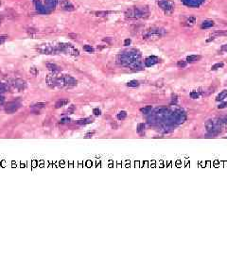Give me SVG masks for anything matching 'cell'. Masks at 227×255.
<instances>
[{
	"mask_svg": "<svg viewBox=\"0 0 227 255\" xmlns=\"http://www.w3.org/2000/svg\"><path fill=\"white\" fill-rule=\"evenodd\" d=\"M149 9L147 7H133L125 12V16L129 19H141L148 17Z\"/></svg>",
	"mask_w": 227,
	"mask_h": 255,
	"instance_id": "cell-1",
	"label": "cell"
},
{
	"mask_svg": "<svg viewBox=\"0 0 227 255\" xmlns=\"http://www.w3.org/2000/svg\"><path fill=\"white\" fill-rule=\"evenodd\" d=\"M166 29L162 28H156V27H152L145 30L143 33V39L147 41H155L162 38L165 36Z\"/></svg>",
	"mask_w": 227,
	"mask_h": 255,
	"instance_id": "cell-2",
	"label": "cell"
},
{
	"mask_svg": "<svg viewBox=\"0 0 227 255\" xmlns=\"http://www.w3.org/2000/svg\"><path fill=\"white\" fill-rule=\"evenodd\" d=\"M158 6L166 15L170 16L174 12L175 5L171 0H158Z\"/></svg>",
	"mask_w": 227,
	"mask_h": 255,
	"instance_id": "cell-3",
	"label": "cell"
},
{
	"mask_svg": "<svg viewBox=\"0 0 227 255\" xmlns=\"http://www.w3.org/2000/svg\"><path fill=\"white\" fill-rule=\"evenodd\" d=\"M20 106H21V104H20L19 102H10V103L7 105L5 111L8 114H13L18 110Z\"/></svg>",
	"mask_w": 227,
	"mask_h": 255,
	"instance_id": "cell-4",
	"label": "cell"
},
{
	"mask_svg": "<svg viewBox=\"0 0 227 255\" xmlns=\"http://www.w3.org/2000/svg\"><path fill=\"white\" fill-rule=\"evenodd\" d=\"M205 0H182V2L184 3L185 6L190 7V8H199Z\"/></svg>",
	"mask_w": 227,
	"mask_h": 255,
	"instance_id": "cell-5",
	"label": "cell"
},
{
	"mask_svg": "<svg viewBox=\"0 0 227 255\" xmlns=\"http://www.w3.org/2000/svg\"><path fill=\"white\" fill-rule=\"evenodd\" d=\"M58 3L61 7V9L64 11H73L74 7L69 2V0H58Z\"/></svg>",
	"mask_w": 227,
	"mask_h": 255,
	"instance_id": "cell-6",
	"label": "cell"
},
{
	"mask_svg": "<svg viewBox=\"0 0 227 255\" xmlns=\"http://www.w3.org/2000/svg\"><path fill=\"white\" fill-rule=\"evenodd\" d=\"M159 62L158 58L155 57V56H151V57H149L147 58V59L145 60V65L147 67H150V66H152L154 65V64H156L157 63Z\"/></svg>",
	"mask_w": 227,
	"mask_h": 255,
	"instance_id": "cell-7",
	"label": "cell"
},
{
	"mask_svg": "<svg viewBox=\"0 0 227 255\" xmlns=\"http://www.w3.org/2000/svg\"><path fill=\"white\" fill-rule=\"evenodd\" d=\"M12 85H13V87H14V88H17V89H19V90H22V89L25 88L26 82L24 80H13Z\"/></svg>",
	"mask_w": 227,
	"mask_h": 255,
	"instance_id": "cell-8",
	"label": "cell"
},
{
	"mask_svg": "<svg viewBox=\"0 0 227 255\" xmlns=\"http://www.w3.org/2000/svg\"><path fill=\"white\" fill-rule=\"evenodd\" d=\"M201 59H202V57L200 55H190V56L186 57V62H187V63H195V62H198V61H200Z\"/></svg>",
	"mask_w": 227,
	"mask_h": 255,
	"instance_id": "cell-9",
	"label": "cell"
},
{
	"mask_svg": "<svg viewBox=\"0 0 227 255\" xmlns=\"http://www.w3.org/2000/svg\"><path fill=\"white\" fill-rule=\"evenodd\" d=\"M47 9H54L58 4V0H46Z\"/></svg>",
	"mask_w": 227,
	"mask_h": 255,
	"instance_id": "cell-10",
	"label": "cell"
},
{
	"mask_svg": "<svg viewBox=\"0 0 227 255\" xmlns=\"http://www.w3.org/2000/svg\"><path fill=\"white\" fill-rule=\"evenodd\" d=\"M213 26H214V22H213L212 20H205V21L202 23L201 28L202 29H209Z\"/></svg>",
	"mask_w": 227,
	"mask_h": 255,
	"instance_id": "cell-11",
	"label": "cell"
},
{
	"mask_svg": "<svg viewBox=\"0 0 227 255\" xmlns=\"http://www.w3.org/2000/svg\"><path fill=\"white\" fill-rule=\"evenodd\" d=\"M68 103H69V100H68V99H60L59 101H57V103H56V105H55V107H56L57 109H59V108H61V107L65 106V105H67Z\"/></svg>",
	"mask_w": 227,
	"mask_h": 255,
	"instance_id": "cell-12",
	"label": "cell"
},
{
	"mask_svg": "<svg viewBox=\"0 0 227 255\" xmlns=\"http://www.w3.org/2000/svg\"><path fill=\"white\" fill-rule=\"evenodd\" d=\"M226 97H227V90H223L222 92H221V93L218 95V96H217L216 100L217 101H222Z\"/></svg>",
	"mask_w": 227,
	"mask_h": 255,
	"instance_id": "cell-13",
	"label": "cell"
},
{
	"mask_svg": "<svg viewBox=\"0 0 227 255\" xmlns=\"http://www.w3.org/2000/svg\"><path fill=\"white\" fill-rule=\"evenodd\" d=\"M195 23H196V18L192 16V17H189V18H187L185 20V25L187 26V27H191L193 25H195Z\"/></svg>",
	"mask_w": 227,
	"mask_h": 255,
	"instance_id": "cell-14",
	"label": "cell"
},
{
	"mask_svg": "<svg viewBox=\"0 0 227 255\" xmlns=\"http://www.w3.org/2000/svg\"><path fill=\"white\" fill-rule=\"evenodd\" d=\"M92 122V119L91 118H84V119H80V120H79L77 122V124L79 125H86V124H89Z\"/></svg>",
	"mask_w": 227,
	"mask_h": 255,
	"instance_id": "cell-15",
	"label": "cell"
},
{
	"mask_svg": "<svg viewBox=\"0 0 227 255\" xmlns=\"http://www.w3.org/2000/svg\"><path fill=\"white\" fill-rule=\"evenodd\" d=\"M47 68H48L49 70L53 71V72H57V71H59V67L56 65V64H53V63H47L46 64Z\"/></svg>",
	"mask_w": 227,
	"mask_h": 255,
	"instance_id": "cell-16",
	"label": "cell"
},
{
	"mask_svg": "<svg viewBox=\"0 0 227 255\" xmlns=\"http://www.w3.org/2000/svg\"><path fill=\"white\" fill-rule=\"evenodd\" d=\"M127 117V113L125 111H121L117 114V119L118 120H123Z\"/></svg>",
	"mask_w": 227,
	"mask_h": 255,
	"instance_id": "cell-17",
	"label": "cell"
},
{
	"mask_svg": "<svg viewBox=\"0 0 227 255\" xmlns=\"http://www.w3.org/2000/svg\"><path fill=\"white\" fill-rule=\"evenodd\" d=\"M46 106V103H44V102H40V103H36L32 106V109H36V110H39V109H42Z\"/></svg>",
	"mask_w": 227,
	"mask_h": 255,
	"instance_id": "cell-18",
	"label": "cell"
},
{
	"mask_svg": "<svg viewBox=\"0 0 227 255\" xmlns=\"http://www.w3.org/2000/svg\"><path fill=\"white\" fill-rule=\"evenodd\" d=\"M139 85V82L137 80H131L130 82L127 83V86L129 87H137Z\"/></svg>",
	"mask_w": 227,
	"mask_h": 255,
	"instance_id": "cell-19",
	"label": "cell"
},
{
	"mask_svg": "<svg viewBox=\"0 0 227 255\" xmlns=\"http://www.w3.org/2000/svg\"><path fill=\"white\" fill-rule=\"evenodd\" d=\"M186 65H187V62L186 61H179V62L177 63V66L179 68H185Z\"/></svg>",
	"mask_w": 227,
	"mask_h": 255,
	"instance_id": "cell-20",
	"label": "cell"
},
{
	"mask_svg": "<svg viewBox=\"0 0 227 255\" xmlns=\"http://www.w3.org/2000/svg\"><path fill=\"white\" fill-rule=\"evenodd\" d=\"M151 109H152L151 106H147V107H145V108H142L140 111H141V113H143L145 114H148L151 111Z\"/></svg>",
	"mask_w": 227,
	"mask_h": 255,
	"instance_id": "cell-21",
	"label": "cell"
},
{
	"mask_svg": "<svg viewBox=\"0 0 227 255\" xmlns=\"http://www.w3.org/2000/svg\"><path fill=\"white\" fill-rule=\"evenodd\" d=\"M199 97H200V94L197 91H192L190 93V97L193 98V99H197V98H199Z\"/></svg>",
	"mask_w": 227,
	"mask_h": 255,
	"instance_id": "cell-22",
	"label": "cell"
},
{
	"mask_svg": "<svg viewBox=\"0 0 227 255\" xmlns=\"http://www.w3.org/2000/svg\"><path fill=\"white\" fill-rule=\"evenodd\" d=\"M223 65H224V64H223L222 63H216V64H214V65H212V67H211V70H217V69H219V68H222V67H223Z\"/></svg>",
	"mask_w": 227,
	"mask_h": 255,
	"instance_id": "cell-23",
	"label": "cell"
},
{
	"mask_svg": "<svg viewBox=\"0 0 227 255\" xmlns=\"http://www.w3.org/2000/svg\"><path fill=\"white\" fill-rule=\"evenodd\" d=\"M83 49L85 50V51H87V52H89V53H93L94 51H95V49L93 48L92 46H87V45L83 46Z\"/></svg>",
	"mask_w": 227,
	"mask_h": 255,
	"instance_id": "cell-24",
	"label": "cell"
},
{
	"mask_svg": "<svg viewBox=\"0 0 227 255\" xmlns=\"http://www.w3.org/2000/svg\"><path fill=\"white\" fill-rule=\"evenodd\" d=\"M109 13H111V12H95V14H96L97 16L101 17V16H106L107 14H109Z\"/></svg>",
	"mask_w": 227,
	"mask_h": 255,
	"instance_id": "cell-25",
	"label": "cell"
},
{
	"mask_svg": "<svg viewBox=\"0 0 227 255\" xmlns=\"http://www.w3.org/2000/svg\"><path fill=\"white\" fill-rule=\"evenodd\" d=\"M144 128H145V125L144 124H138V126H137V131L140 133L142 131H144Z\"/></svg>",
	"mask_w": 227,
	"mask_h": 255,
	"instance_id": "cell-26",
	"label": "cell"
},
{
	"mask_svg": "<svg viewBox=\"0 0 227 255\" xmlns=\"http://www.w3.org/2000/svg\"><path fill=\"white\" fill-rule=\"evenodd\" d=\"M7 86L4 83H0V92H6Z\"/></svg>",
	"mask_w": 227,
	"mask_h": 255,
	"instance_id": "cell-27",
	"label": "cell"
},
{
	"mask_svg": "<svg viewBox=\"0 0 227 255\" xmlns=\"http://www.w3.org/2000/svg\"><path fill=\"white\" fill-rule=\"evenodd\" d=\"M93 113H94L95 115H100L101 112H100V110L99 108H95L94 110H93Z\"/></svg>",
	"mask_w": 227,
	"mask_h": 255,
	"instance_id": "cell-28",
	"label": "cell"
},
{
	"mask_svg": "<svg viewBox=\"0 0 227 255\" xmlns=\"http://www.w3.org/2000/svg\"><path fill=\"white\" fill-rule=\"evenodd\" d=\"M221 51H222V52H226V51H227V44H225V45L222 46V47H221Z\"/></svg>",
	"mask_w": 227,
	"mask_h": 255,
	"instance_id": "cell-29",
	"label": "cell"
},
{
	"mask_svg": "<svg viewBox=\"0 0 227 255\" xmlns=\"http://www.w3.org/2000/svg\"><path fill=\"white\" fill-rule=\"evenodd\" d=\"M94 133H95L94 131H93V132H88V133H86L85 137H86V138H90V137H92V136L94 135Z\"/></svg>",
	"mask_w": 227,
	"mask_h": 255,
	"instance_id": "cell-30",
	"label": "cell"
},
{
	"mask_svg": "<svg viewBox=\"0 0 227 255\" xmlns=\"http://www.w3.org/2000/svg\"><path fill=\"white\" fill-rule=\"evenodd\" d=\"M227 106V102H224V103H222V104H220V106H219V109H222V108H225Z\"/></svg>",
	"mask_w": 227,
	"mask_h": 255,
	"instance_id": "cell-31",
	"label": "cell"
},
{
	"mask_svg": "<svg viewBox=\"0 0 227 255\" xmlns=\"http://www.w3.org/2000/svg\"><path fill=\"white\" fill-rule=\"evenodd\" d=\"M67 122H70V119L69 118H63L62 121H61V123H67Z\"/></svg>",
	"mask_w": 227,
	"mask_h": 255,
	"instance_id": "cell-32",
	"label": "cell"
},
{
	"mask_svg": "<svg viewBox=\"0 0 227 255\" xmlns=\"http://www.w3.org/2000/svg\"><path fill=\"white\" fill-rule=\"evenodd\" d=\"M131 44V40L130 39H126L124 42V46H129Z\"/></svg>",
	"mask_w": 227,
	"mask_h": 255,
	"instance_id": "cell-33",
	"label": "cell"
},
{
	"mask_svg": "<svg viewBox=\"0 0 227 255\" xmlns=\"http://www.w3.org/2000/svg\"><path fill=\"white\" fill-rule=\"evenodd\" d=\"M3 42H4V38H1V37H0V44L3 43Z\"/></svg>",
	"mask_w": 227,
	"mask_h": 255,
	"instance_id": "cell-34",
	"label": "cell"
},
{
	"mask_svg": "<svg viewBox=\"0 0 227 255\" xmlns=\"http://www.w3.org/2000/svg\"><path fill=\"white\" fill-rule=\"evenodd\" d=\"M4 100V97H3L2 96H0V101H3Z\"/></svg>",
	"mask_w": 227,
	"mask_h": 255,
	"instance_id": "cell-35",
	"label": "cell"
}]
</instances>
